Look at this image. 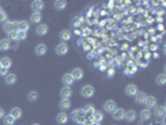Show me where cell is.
I'll return each mask as SVG.
<instances>
[{"label":"cell","mask_w":166,"mask_h":125,"mask_svg":"<svg viewBox=\"0 0 166 125\" xmlns=\"http://www.w3.org/2000/svg\"><path fill=\"white\" fill-rule=\"evenodd\" d=\"M71 118H72V120H74L76 124L82 125V124L85 123V120H86L84 109H78V110H75V111H72V113H71Z\"/></svg>","instance_id":"obj_1"},{"label":"cell","mask_w":166,"mask_h":125,"mask_svg":"<svg viewBox=\"0 0 166 125\" xmlns=\"http://www.w3.org/2000/svg\"><path fill=\"white\" fill-rule=\"evenodd\" d=\"M94 86L92 85H84L81 88V95L84 96V98H91L92 95H94Z\"/></svg>","instance_id":"obj_2"},{"label":"cell","mask_w":166,"mask_h":125,"mask_svg":"<svg viewBox=\"0 0 166 125\" xmlns=\"http://www.w3.org/2000/svg\"><path fill=\"white\" fill-rule=\"evenodd\" d=\"M4 30L8 34L13 33V31H16L18 33V23L16 22H6L4 23Z\"/></svg>","instance_id":"obj_3"},{"label":"cell","mask_w":166,"mask_h":125,"mask_svg":"<svg viewBox=\"0 0 166 125\" xmlns=\"http://www.w3.org/2000/svg\"><path fill=\"white\" fill-rule=\"evenodd\" d=\"M116 109H118V106H116V103L114 101V100H108L105 104H104V110H105L106 113L112 114V113L115 111Z\"/></svg>","instance_id":"obj_4"},{"label":"cell","mask_w":166,"mask_h":125,"mask_svg":"<svg viewBox=\"0 0 166 125\" xmlns=\"http://www.w3.org/2000/svg\"><path fill=\"white\" fill-rule=\"evenodd\" d=\"M55 51H56L58 55H61V56H63V55H66L68 51H69V46L66 45V43H60V44L56 46Z\"/></svg>","instance_id":"obj_5"},{"label":"cell","mask_w":166,"mask_h":125,"mask_svg":"<svg viewBox=\"0 0 166 125\" xmlns=\"http://www.w3.org/2000/svg\"><path fill=\"white\" fill-rule=\"evenodd\" d=\"M32 9L34 13H41V10L44 9V3L41 0H35L32 3Z\"/></svg>","instance_id":"obj_6"},{"label":"cell","mask_w":166,"mask_h":125,"mask_svg":"<svg viewBox=\"0 0 166 125\" xmlns=\"http://www.w3.org/2000/svg\"><path fill=\"white\" fill-rule=\"evenodd\" d=\"M70 74L72 75L74 80H81L82 78H84V70L80 69V68H75L74 70L70 73Z\"/></svg>","instance_id":"obj_7"},{"label":"cell","mask_w":166,"mask_h":125,"mask_svg":"<svg viewBox=\"0 0 166 125\" xmlns=\"http://www.w3.org/2000/svg\"><path fill=\"white\" fill-rule=\"evenodd\" d=\"M144 104L146 105L148 109H150V108H155V106H156V104H158V99L155 98V96H152V95H151V96H148Z\"/></svg>","instance_id":"obj_8"},{"label":"cell","mask_w":166,"mask_h":125,"mask_svg":"<svg viewBox=\"0 0 166 125\" xmlns=\"http://www.w3.org/2000/svg\"><path fill=\"white\" fill-rule=\"evenodd\" d=\"M125 110L124 109H116L115 111L112 113V118L115 120H124L125 119Z\"/></svg>","instance_id":"obj_9"},{"label":"cell","mask_w":166,"mask_h":125,"mask_svg":"<svg viewBox=\"0 0 166 125\" xmlns=\"http://www.w3.org/2000/svg\"><path fill=\"white\" fill-rule=\"evenodd\" d=\"M126 94L129 96H135L136 95V94L139 93V89H138V86L135 85V84H130V85H128L126 86Z\"/></svg>","instance_id":"obj_10"},{"label":"cell","mask_w":166,"mask_h":125,"mask_svg":"<svg viewBox=\"0 0 166 125\" xmlns=\"http://www.w3.org/2000/svg\"><path fill=\"white\" fill-rule=\"evenodd\" d=\"M48 33H49V26H48L46 24H41V25H39V26L36 28V34L40 35V36H44V35H46Z\"/></svg>","instance_id":"obj_11"},{"label":"cell","mask_w":166,"mask_h":125,"mask_svg":"<svg viewBox=\"0 0 166 125\" xmlns=\"http://www.w3.org/2000/svg\"><path fill=\"white\" fill-rule=\"evenodd\" d=\"M84 111H85L86 119H90V120H91L92 115H94V113H95V109H94V106H92L91 104H89V105H86V106L84 108ZM91 121H92V120H91Z\"/></svg>","instance_id":"obj_12"},{"label":"cell","mask_w":166,"mask_h":125,"mask_svg":"<svg viewBox=\"0 0 166 125\" xmlns=\"http://www.w3.org/2000/svg\"><path fill=\"white\" fill-rule=\"evenodd\" d=\"M68 120H69V117H68V114L66 113H59L58 115H56V121L59 123V124H66L68 123Z\"/></svg>","instance_id":"obj_13"},{"label":"cell","mask_w":166,"mask_h":125,"mask_svg":"<svg viewBox=\"0 0 166 125\" xmlns=\"http://www.w3.org/2000/svg\"><path fill=\"white\" fill-rule=\"evenodd\" d=\"M74 81L75 80H74V78H72V75L70 74V73H66V74L63 75V83H64L65 86H70Z\"/></svg>","instance_id":"obj_14"},{"label":"cell","mask_w":166,"mask_h":125,"mask_svg":"<svg viewBox=\"0 0 166 125\" xmlns=\"http://www.w3.org/2000/svg\"><path fill=\"white\" fill-rule=\"evenodd\" d=\"M9 115H12L15 120H18V119H20V118L23 117V110L20 109V108H13Z\"/></svg>","instance_id":"obj_15"},{"label":"cell","mask_w":166,"mask_h":125,"mask_svg":"<svg viewBox=\"0 0 166 125\" xmlns=\"http://www.w3.org/2000/svg\"><path fill=\"white\" fill-rule=\"evenodd\" d=\"M35 53H36V55H39V56L45 55V54L48 53L46 45H45V44H39V45L36 46V49H35Z\"/></svg>","instance_id":"obj_16"},{"label":"cell","mask_w":166,"mask_h":125,"mask_svg":"<svg viewBox=\"0 0 166 125\" xmlns=\"http://www.w3.org/2000/svg\"><path fill=\"white\" fill-rule=\"evenodd\" d=\"M12 64H13V60L9 56H4V58H2V60H0V65H2V68L9 69L10 66H12Z\"/></svg>","instance_id":"obj_17"},{"label":"cell","mask_w":166,"mask_h":125,"mask_svg":"<svg viewBox=\"0 0 166 125\" xmlns=\"http://www.w3.org/2000/svg\"><path fill=\"white\" fill-rule=\"evenodd\" d=\"M60 95H61V98H63V99H69L72 95L71 88H69V86L63 88V89H61V91H60Z\"/></svg>","instance_id":"obj_18"},{"label":"cell","mask_w":166,"mask_h":125,"mask_svg":"<svg viewBox=\"0 0 166 125\" xmlns=\"http://www.w3.org/2000/svg\"><path fill=\"white\" fill-rule=\"evenodd\" d=\"M30 28V24L26 22V20H22V22H18V31H26L28 33V30Z\"/></svg>","instance_id":"obj_19"},{"label":"cell","mask_w":166,"mask_h":125,"mask_svg":"<svg viewBox=\"0 0 166 125\" xmlns=\"http://www.w3.org/2000/svg\"><path fill=\"white\" fill-rule=\"evenodd\" d=\"M102 119H104V114L101 113V111H98V110H95V113H94V115H92V118H91V120H92V123H101L102 121Z\"/></svg>","instance_id":"obj_20"},{"label":"cell","mask_w":166,"mask_h":125,"mask_svg":"<svg viewBox=\"0 0 166 125\" xmlns=\"http://www.w3.org/2000/svg\"><path fill=\"white\" fill-rule=\"evenodd\" d=\"M59 36L61 40H63V43H65V41H69L71 39V31L70 30H63Z\"/></svg>","instance_id":"obj_21"},{"label":"cell","mask_w":166,"mask_h":125,"mask_svg":"<svg viewBox=\"0 0 166 125\" xmlns=\"http://www.w3.org/2000/svg\"><path fill=\"white\" fill-rule=\"evenodd\" d=\"M136 98H135V100H136V103L138 104H144L145 103V100H146V93H144V91H139L136 95H135Z\"/></svg>","instance_id":"obj_22"},{"label":"cell","mask_w":166,"mask_h":125,"mask_svg":"<svg viewBox=\"0 0 166 125\" xmlns=\"http://www.w3.org/2000/svg\"><path fill=\"white\" fill-rule=\"evenodd\" d=\"M59 106H60L61 110H68V109H70V106H71V101H70L69 99H61Z\"/></svg>","instance_id":"obj_23"},{"label":"cell","mask_w":166,"mask_h":125,"mask_svg":"<svg viewBox=\"0 0 166 125\" xmlns=\"http://www.w3.org/2000/svg\"><path fill=\"white\" fill-rule=\"evenodd\" d=\"M151 117H152V113H151L150 109H144V110L140 113V118H141L142 120H150Z\"/></svg>","instance_id":"obj_24"},{"label":"cell","mask_w":166,"mask_h":125,"mask_svg":"<svg viewBox=\"0 0 166 125\" xmlns=\"http://www.w3.org/2000/svg\"><path fill=\"white\" fill-rule=\"evenodd\" d=\"M16 80H18V78H16V75L15 74H8L6 76H5V81H6V84L8 85H14L15 83H16Z\"/></svg>","instance_id":"obj_25"},{"label":"cell","mask_w":166,"mask_h":125,"mask_svg":"<svg viewBox=\"0 0 166 125\" xmlns=\"http://www.w3.org/2000/svg\"><path fill=\"white\" fill-rule=\"evenodd\" d=\"M41 19H43L41 13H33L32 16H30V22H32L33 24H39L41 22Z\"/></svg>","instance_id":"obj_26"},{"label":"cell","mask_w":166,"mask_h":125,"mask_svg":"<svg viewBox=\"0 0 166 125\" xmlns=\"http://www.w3.org/2000/svg\"><path fill=\"white\" fill-rule=\"evenodd\" d=\"M155 115H156V118H164L166 115V109L164 105L161 106H158L156 110H155Z\"/></svg>","instance_id":"obj_27"},{"label":"cell","mask_w":166,"mask_h":125,"mask_svg":"<svg viewBox=\"0 0 166 125\" xmlns=\"http://www.w3.org/2000/svg\"><path fill=\"white\" fill-rule=\"evenodd\" d=\"M125 119H126V121H129V123L135 121V120H136V113H135L134 110L128 111V113L125 114Z\"/></svg>","instance_id":"obj_28"},{"label":"cell","mask_w":166,"mask_h":125,"mask_svg":"<svg viewBox=\"0 0 166 125\" xmlns=\"http://www.w3.org/2000/svg\"><path fill=\"white\" fill-rule=\"evenodd\" d=\"M54 5H55V9H56V10H64V9L66 8L68 3L65 2V0H56V2L54 3Z\"/></svg>","instance_id":"obj_29"},{"label":"cell","mask_w":166,"mask_h":125,"mask_svg":"<svg viewBox=\"0 0 166 125\" xmlns=\"http://www.w3.org/2000/svg\"><path fill=\"white\" fill-rule=\"evenodd\" d=\"M10 49V41L8 39L0 40V50H9Z\"/></svg>","instance_id":"obj_30"},{"label":"cell","mask_w":166,"mask_h":125,"mask_svg":"<svg viewBox=\"0 0 166 125\" xmlns=\"http://www.w3.org/2000/svg\"><path fill=\"white\" fill-rule=\"evenodd\" d=\"M28 99H29V101H36L39 99V93L38 91H30L28 94Z\"/></svg>","instance_id":"obj_31"},{"label":"cell","mask_w":166,"mask_h":125,"mask_svg":"<svg viewBox=\"0 0 166 125\" xmlns=\"http://www.w3.org/2000/svg\"><path fill=\"white\" fill-rule=\"evenodd\" d=\"M156 84L158 85H165L166 84V75L165 74H161L156 78Z\"/></svg>","instance_id":"obj_32"},{"label":"cell","mask_w":166,"mask_h":125,"mask_svg":"<svg viewBox=\"0 0 166 125\" xmlns=\"http://www.w3.org/2000/svg\"><path fill=\"white\" fill-rule=\"evenodd\" d=\"M3 121H4V124H5V125H14L15 119H14L12 115H6V117L3 119Z\"/></svg>","instance_id":"obj_33"},{"label":"cell","mask_w":166,"mask_h":125,"mask_svg":"<svg viewBox=\"0 0 166 125\" xmlns=\"http://www.w3.org/2000/svg\"><path fill=\"white\" fill-rule=\"evenodd\" d=\"M18 40H25L26 39V36H28V33H26V31H18Z\"/></svg>","instance_id":"obj_34"},{"label":"cell","mask_w":166,"mask_h":125,"mask_svg":"<svg viewBox=\"0 0 166 125\" xmlns=\"http://www.w3.org/2000/svg\"><path fill=\"white\" fill-rule=\"evenodd\" d=\"M8 22V15L5 12H0V23H6Z\"/></svg>","instance_id":"obj_35"},{"label":"cell","mask_w":166,"mask_h":125,"mask_svg":"<svg viewBox=\"0 0 166 125\" xmlns=\"http://www.w3.org/2000/svg\"><path fill=\"white\" fill-rule=\"evenodd\" d=\"M9 39H10V40H18V34H16V31H13V33H10V34H9Z\"/></svg>","instance_id":"obj_36"},{"label":"cell","mask_w":166,"mask_h":125,"mask_svg":"<svg viewBox=\"0 0 166 125\" xmlns=\"http://www.w3.org/2000/svg\"><path fill=\"white\" fill-rule=\"evenodd\" d=\"M9 69H6V68H0V75H4V76H6L8 74H9Z\"/></svg>","instance_id":"obj_37"},{"label":"cell","mask_w":166,"mask_h":125,"mask_svg":"<svg viewBox=\"0 0 166 125\" xmlns=\"http://www.w3.org/2000/svg\"><path fill=\"white\" fill-rule=\"evenodd\" d=\"M81 24V22H80V18H78L76 20H74V22H72V25L74 26H79Z\"/></svg>","instance_id":"obj_38"},{"label":"cell","mask_w":166,"mask_h":125,"mask_svg":"<svg viewBox=\"0 0 166 125\" xmlns=\"http://www.w3.org/2000/svg\"><path fill=\"white\" fill-rule=\"evenodd\" d=\"M5 118V110L3 108H0V119H4Z\"/></svg>","instance_id":"obj_39"},{"label":"cell","mask_w":166,"mask_h":125,"mask_svg":"<svg viewBox=\"0 0 166 125\" xmlns=\"http://www.w3.org/2000/svg\"><path fill=\"white\" fill-rule=\"evenodd\" d=\"M114 73H115V69H114V68H111V69L109 70V73H108V75H109V76L111 78V76L114 75Z\"/></svg>","instance_id":"obj_40"},{"label":"cell","mask_w":166,"mask_h":125,"mask_svg":"<svg viewBox=\"0 0 166 125\" xmlns=\"http://www.w3.org/2000/svg\"><path fill=\"white\" fill-rule=\"evenodd\" d=\"M91 124H92V121H91L90 119H86V120H85V123L82 124V125H91Z\"/></svg>","instance_id":"obj_41"},{"label":"cell","mask_w":166,"mask_h":125,"mask_svg":"<svg viewBox=\"0 0 166 125\" xmlns=\"http://www.w3.org/2000/svg\"><path fill=\"white\" fill-rule=\"evenodd\" d=\"M91 125H100V124H99V123H92Z\"/></svg>","instance_id":"obj_42"},{"label":"cell","mask_w":166,"mask_h":125,"mask_svg":"<svg viewBox=\"0 0 166 125\" xmlns=\"http://www.w3.org/2000/svg\"><path fill=\"white\" fill-rule=\"evenodd\" d=\"M33 125H40V124H33Z\"/></svg>","instance_id":"obj_43"},{"label":"cell","mask_w":166,"mask_h":125,"mask_svg":"<svg viewBox=\"0 0 166 125\" xmlns=\"http://www.w3.org/2000/svg\"><path fill=\"white\" fill-rule=\"evenodd\" d=\"M0 68H2V65H0Z\"/></svg>","instance_id":"obj_44"},{"label":"cell","mask_w":166,"mask_h":125,"mask_svg":"<svg viewBox=\"0 0 166 125\" xmlns=\"http://www.w3.org/2000/svg\"><path fill=\"white\" fill-rule=\"evenodd\" d=\"M0 12H2V10H0Z\"/></svg>","instance_id":"obj_45"}]
</instances>
